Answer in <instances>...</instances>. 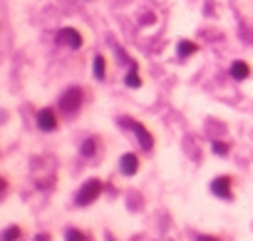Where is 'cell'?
Returning <instances> with one entry per match:
<instances>
[{"label":"cell","instance_id":"cell-11","mask_svg":"<svg viewBox=\"0 0 253 241\" xmlns=\"http://www.w3.org/2000/svg\"><path fill=\"white\" fill-rule=\"evenodd\" d=\"M94 149H97V142H94V137H87V140L82 142V147H80L82 157H94Z\"/></svg>","mask_w":253,"mask_h":241},{"label":"cell","instance_id":"cell-10","mask_svg":"<svg viewBox=\"0 0 253 241\" xmlns=\"http://www.w3.org/2000/svg\"><path fill=\"white\" fill-rule=\"evenodd\" d=\"M176 52H179V57H189V55H194V52H196V45H194V43H189V40H181V43H179V48H176Z\"/></svg>","mask_w":253,"mask_h":241},{"label":"cell","instance_id":"cell-17","mask_svg":"<svg viewBox=\"0 0 253 241\" xmlns=\"http://www.w3.org/2000/svg\"><path fill=\"white\" fill-rule=\"evenodd\" d=\"M35 241H50V234H38Z\"/></svg>","mask_w":253,"mask_h":241},{"label":"cell","instance_id":"cell-3","mask_svg":"<svg viewBox=\"0 0 253 241\" xmlns=\"http://www.w3.org/2000/svg\"><path fill=\"white\" fill-rule=\"evenodd\" d=\"M82 104V90L80 87H70L62 97H60V112L65 114H75Z\"/></svg>","mask_w":253,"mask_h":241},{"label":"cell","instance_id":"cell-15","mask_svg":"<svg viewBox=\"0 0 253 241\" xmlns=\"http://www.w3.org/2000/svg\"><path fill=\"white\" fill-rule=\"evenodd\" d=\"M211 149H213L216 154H221V157H223V154H228V145H223V142H213V145H211Z\"/></svg>","mask_w":253,"mask_h":241},{"label":"cell","instance_id":"cell-12","mask_svg":"<svg viewBox=\"0 0 253 241\" xmlns=\"http://www.w3.org/2000/svg\"><path fill=\"white\" fill-rule=\"evenodd\" d=\"M23 234H20V226H8L3 231V241H18Z\"/></svg>","mask_w":253,"mask_h":241},{"label":"cell","instance_id":"cell-13","mask_svg":"<svg viewBox=\"0 0 253 241\" xmlns=\"http://www.w3.org/2000/svg\"><path fill=\"white\" fill-rule=\"evenodd\" d=\"M94 77L97 80L104 77V57L102 55H94Z\"/></svg>","mask_w":253,"mask_h":241},{"label":"cell","instance_id":"cell-8","mask_svg":"<svg viewBox=\"0 0 253 241\" xmlns=\"http://www.w3.org/2000/svg\"><path fill=\"white\" fill-rule=\"evenodd\" d=\"M248 75H251V67H248L246 62H241V60H238V62H233V65H231V77H233V80H246Z\"/></svg>","mask_w":253,"mask_h":241},{"label":"cell","instance_id":"cell-1","mask_svg":"<svg viewBox=\"0 0 253 241\" xmlns=\"http://www.w3.org/2000/svg\"><path fill=\"white\" fill-rule=\"evenodd\" d=\"M119 125H122L124 130H132V132L137 135V142L142 145V149H144V152H152V147H154V140H152V135H149V130H147L144 125L134 122V119H129V117H124Z\"/></svg>","mask_w":253,"mask_h":241},{"label":"cell","instance_id":"cell-14","mask_svg":"<svg viewBox=\"0 0 253 241\" xmlns=\"http://www.w3.org/2000/svg\"><path fill=\"white\" fill-rule=\"evenodd\" d=\"M65 241H87V236H84V231H80V229H70V231L65 234Z\"/></svg>","mask_w":253,"mask_h":241},{"label":"cell","instance_id":"cell-9","mask_svg":"<svg viewBox=\"0 0 253 241\" xmlns=\"http://www.w3.org/2000/svg\"><path fill=\"white\" fill-rule=\"evenodd\" d=\"M126 87H132V90H137L139 85H142V80H139V75H137V62H129V72H126Z\"/></svg>","mask_w":253,"mask_h":241},{"label":"cell","instance_id":"cell-7","mask_svg":"<svg viewBox=\"0 0 253 241\" xmlns=\"http://www.w3.org/2000/svg\"><path fill=\"white\" fill-rule=\"evenodd\" d=\"M211 192L216 194V196H221V199H233V194H231V177H218V179H213L211 182Z\"/></svg>","mask_w":253,"mask_h":241},{"label":"cell","instance_id":"cell-2","mask_svg":"<svg viewBox=\"0 0 253 241\" xmlns=\"http://www.w3.org/2000/svg\"><path fill=\"white\" fill-rule=\"evenodd\" d=\"M99 194H102V182H99V179H89V182H84V184L80 187V192H77V196H75V204H77V206H89Z\"/></svg>","mask_w":253,"mask_h":241},{"label":"cell","instance_id":"cell-4","mask_svg":"<svg viewBox=\"0 0 253 241\" xmlns=\"http://www.w3.org/2000/svg\"><path fill=\"white\" fill-rule=\"evenodd\" d=\"M57 43H65L67 48L80 50V48H82V35H80L77 30H72V28H62V30L57 33Z\"/></svg>","mask_w":253,"mask_h":241},{"label":"cell","instance_id":"cell-6","mask_svg":"<svg viewBox=\"0 0 253 241\" xmlns=\"http://www.w3.org/2000/svg\"><path fill=\"white\" fill-rule=\"evenodd\" d=\"M38 127L42 132H55L57 130V117L52 109H40L38 112Z\"/></svg>","mask_w":253,"mask_h":241},{"label":"cell","instance_id":"cell-16","mask_svg":"<svg viewBox=\"0 0 253 241\" xmlns=\"http://www.w3.org/2000/svg\"><path fill=\"white\" fill-rule=\"evenodd\" d=\"M196 241H218V239H216V236H204V234H199Z\"/></svg>","mask_w":253,"mask_h":241},{"label":"cell","instance_id":"cell-5","mask_svg":"<svg viewBox=\"0 0 253 241\" xmlns=\"http://www.w3.org/2000/svg\"><path fill=\"white\" fill-rule=\"evenodd\" d=\"M137 169H139V157H137V154L126 152V154L119 159V172H122L124 177H134Z\"/></svg>","mask_w":253,"mask_h":241}]
</instances>
